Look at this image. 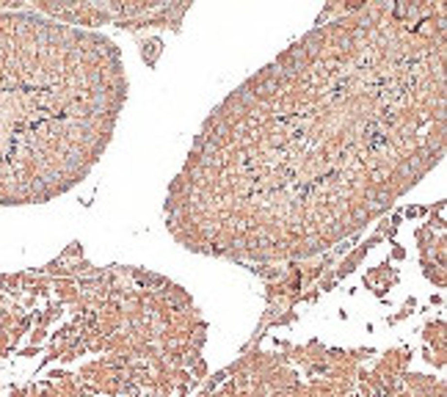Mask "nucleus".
<instances>
[{
    "label": "nucleus",
    "mask_w": 447,
    "mask_h": 397,
    "mask_svg": "<svg viewBox=\"0 0 447 397\" xmlns=\"http://www.w3.org/2000/svg\"><path fill=\"white\" fill-rule=\"evenodd\" d=\"M105 39L31 11H0V207L36 204L86 177L116 108Z\"/></svg>",
    "instance_id": "obj_1"
}]
</instances>
